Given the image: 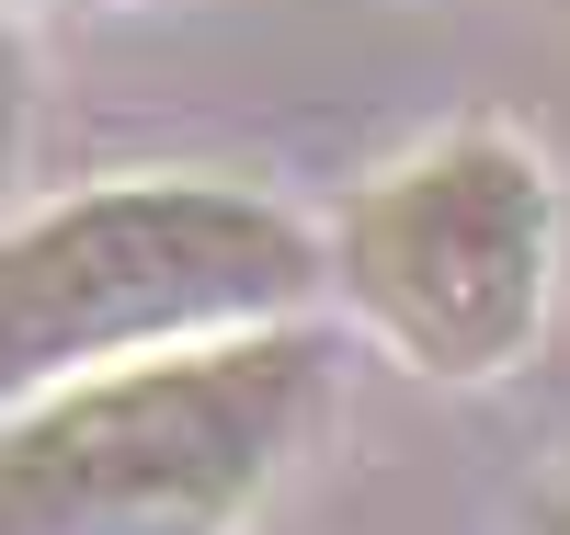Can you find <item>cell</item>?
<instances>
[{
	"mask_svg": "<svg viewBox=\"0 0 570 535\" xmlns=\"http://www.w3.org/2000/svg\"><path fill=\"white\" fill-rule=\"evenodd\" d=\"M80 12H137V0H80Z\"/></svg>",
	"mask_w": 570,
	"mask_h": 535,
	"instance_id": "obj_6",
	"label": "cell"
},
{
	"mask_svg": "<svg viewBox=\"0 0 570 535\" xmlns=\"http://www.w3.org/2000/svg\"><path fill=\"white\" fill-rule=\"evenodd\" d=\"M320 410L331 330L308 319L58 376L0 410V535H240Z\"/></svg>",
	"mask_w": 570,
	"mask_h": 535,
	"instance_id": "obj_1",
	"label": "cell"
},
{
	"mask_svg": "<svg viewBox=\"0 0 570 535\" xmlns=\"http://www.w3.org/2000/svg\"><path fill=\"white\" fill-rule=\"evenodd\" d=\"M320 285H343V319L422 387H491L548 343L559 182L502 126L422 137L343 194Z\"/></svg>",
	"mask_w": 570,
	"mask_h": 535,
	"instance_id": "obj_3",
	"label": "cell"
},
{
	"mask_svg": "<svg viewBox=\"0 0 570 535\" xmlns=\"http://www.w3.org/2000/svg\"><path fill=\"white\" fill-rule=\"evenodd\" d=\"M537 535H570V478H559V491L537 502Z\"/></svg>",
	"mask_w": 570,
	"mask_h": 535,
	"instance_id": "obj_5",
	"label": "cell"
},
{
	"mask_svg": "<svg viewBox=\"0 0 570 535\" xmlns=\"http://www.w3.org/2000/svg\"><path fill=\"white\" fill-rule=\"evenodd\" d=\"M23 126H35V58H23V23L0 12V171L23 160Z\"/></svg>",
	"mask_w": 570,
	"mask_h": 535,
	"instance_id": "obj_4",
	"label": "cell"
},
{
	"mask_svg": "<svg viewBox=\"0 0 570 535\" xmlns=\"http://www.w3.org/2000/svg\"><path fill=\"white\" fill-rule=\"evenodd\" d=\"M320 228L217 171H126L0 228V410L58 376L308 319Z\"/></svg>",
	"mask_w": 570,
	"mask_h": 535,
	"instance_id": "obj_2",
	"label": "cell"
}]
</instances>
